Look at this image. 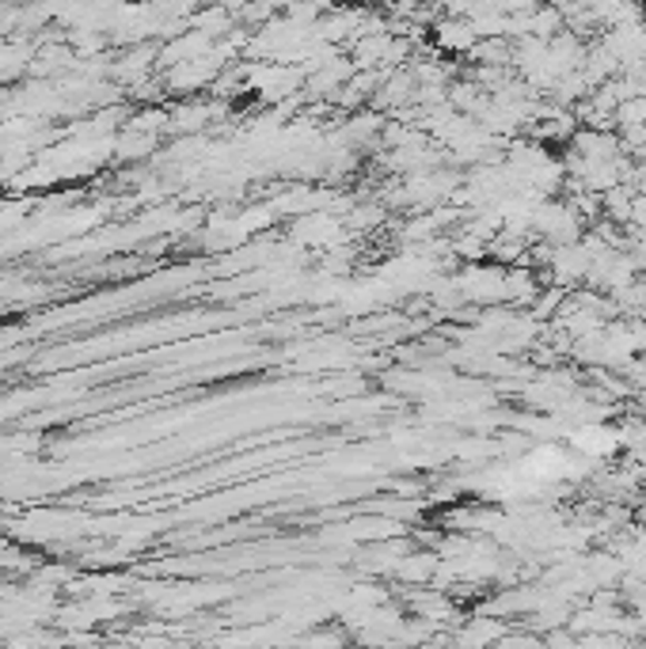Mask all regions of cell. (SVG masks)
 Instances as JSON below:
<instances>
[{
	"label": "cell",
	"mask_w": 646,
	"mask_h": 649,
	"mask_svg": "<svg viewBox=\"0 0 646 649\" xmlns=\"http://www.w3.org/2000/svg\"><path fill=\"white\" fill-rule=\"evenodd\" d=\"M433 39H438V50H446V53H472L479 35L468 16H449V20L433 23Z\"/></svg>",
	"instance_id": "cell-1"
}]
</instances>
